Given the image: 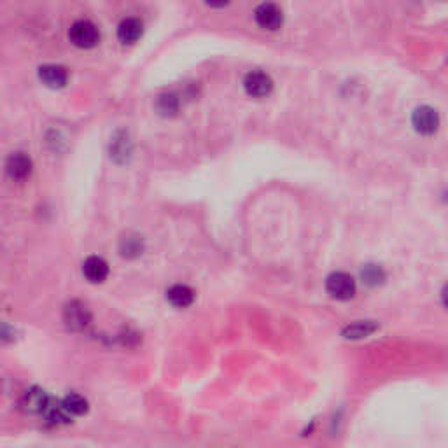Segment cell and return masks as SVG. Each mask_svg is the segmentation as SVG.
I'll use <instances>...</instances> for the list:
<instances>
[{
    "instance_id": "obj_1",
    "label": "cell",
    "mask_w": 448,
    "mask_h": 448,
    "mask_svg": "<svg viewBox=\"0 0 448 448\" xmlns=\"http://www.w3.org/2000/svg\"><path fill=\"white\" fill-rule=\"evenodd\" d=\"M68 39L75 47L91 49L100 42V30L97 25L90 20H79L68 30Z\"/></svg>"
},
{
    "instance_id": "obj_2",
    "label": "cell",
    "mask_w": 448,
    "mask_h": 448,
    "mask_svg": "<svg viewBox=\"0 0 448 448\" xmlns=\"http://www.w3.org/2000/svg\"><path fill=\"white\" fill-rule=\"evenodd\" d=\"M326 291L337 300H351L356 294V280L349 273H331L326 280Z\"/></svg>"
},
{
    "instance_id": "obj_3",
    "label": "cell",
    "mask_w": 448,
    "mask_h": 448,
    "mask_svg": "<svg viewBox=\"0 0 448 448\" xmlns=\"http://www.w3.org/2000/svg\"><path fill=\"white\" fill-rule=\"evenodd\" d=\"M63 320L71 329L81 331L88 327V324L91 322V312L83 301L72 300L65 305Z\"/></svg>"
},
{
    "instance_id": "obj_4",
    "label": "cell",
    "mask_w": 448,
    "mask_h": 448,
    "mask_svg": "<svg viewBox=\"0 0 448 448\" xmlns=\"http://www.w3.org/2000/svg\"><path fill=\"white\" fill-rule=\"evenodd\" d=\"M411 125L420 135H432L440 126L438 112L429 105L417 107L411 114Z\"/></svg>"
},
{
    "instance_id": "obj_5",
    "label": "cell",
    "mask_w": 448,
    "mask_h": 448,
    "mask_svg": "<svg viewBox=\"0 0 448 448\" xmlns=\"http://www.w3.org/2000/svg\"><path fill=\"white\" fill-rule=\"evenodd\" d=\"M32 169H34V165H32L30 156H27L25 152H14V155L9 156L6 163L7 177L14 182H23L25 179H28Z\"/></svg>"
},
{
    "instance_id": "obj_6",
    "label": "cell",
    "mask_w": 448,
    "mask_h": 448,
    "mask_svg": "<svg viewBox=\"0 0 448 448\" xmlns=\"http://www.w3.org/2000/svg\"><path fill=\"white\" fill-rule=\"evenodd\" d=\"M243 88H246L249 97L265 98L272 93L273 81L268 74H265V72L253 71L246 75V79H243Z\"/></svg>"
},
{
    "instance_id": "obj_7",
    "label": "cell",
    "mask_w": 448,
    "mask_h": 448,
    "mask_svg": "<svg viewBox=\"0 0 448 448\" xmlns=\"http://www.w3.org/2000/svg\"><path fill=\"white\" fill-rule=\"evenodd\" d=\"M254 18L256 23L265 30H277L282 27L284 14L277 4H261L256 11H254Z\"/></svg>"
},
{
    "instance_id": "obj_8",
    "label": "cell",
    "mask_w": 448,
    "mask_h": 448,
    "mask_svg": "<svg viewBox=\"0 0 448 448\" xmlns=\"http://www.w3.org/2000/svg\"><path fill=\"white\" fill-rule=\"evenodd\" d=\"M39 79L47 86V88L60 90L63 86H67L68 83V72L67 68L61 67V65H42L39 68Z\"/></svg>"
},
{
    "instance_id": "obj_9",
    "label": "cell",
    "mask_w": 448,
    "mask_h": 448,
    "mask_svg": "<svg viewBox=\"0 0 448 448\" xmlns=\"http://www.w3.org/2000/svg\"><path fill=\"white\" fill-rule=\"evenodd\" d=\"M83 275L91 284H102L109 277V265L104 258L90 256L83 263Z\"/></svg>"
},
{
    "instance_id": "obj_10",
    "label": "cell",
    "mask_w": 448,
    "mask_h": 448,
    "mask_svg": "<svg viewBox=\"0 0 448 448\" xmlns=\"http://www.w3.org/2000/svg\"><path fill=\"white\" fill-rule=\"evenodd\" d=\"M49 401V396L46 394V391L39 387H32L28 391H25L23 398H21V408H23L27 413H41L44 411L46 404Z\"/></svg>"
},
{
    "instance_id": "obj_11",
    "label": "cell",
    "mask_w": 448,
    "mask_h": 448,
    "mask_svg": "<svg viewBox=\"0 0 448 448\" xmlns=\"http://www.w3.org/2000/svg\"><path fill=\"white\" fill-rule=\"evenodd\" d=\"M144 34V25L138 18H126L118 27V39L123 44H135Z\"/></svg>"
},
{
    "instance_id": "obj_12",
    "label": "cell",
    "mask_w": 448,
    "mask_h": 448,
    "mask_svg": "<svg viewBox=\"0 0 448 448\" xmlns=\"http://www.w3.org/2000/svg\"><path fill=\"white\" fill-rule=\"evenodd\" d=\"M167 300L177 308H188L195 301V291L184 284H176L167 291Z\"/></svg>"
},
{
    "instance_id": "obj_13",
    "label": "cell",
    "mask_w": 448,
    "mask_h": 448,
    "mask_svg": "<svg viewBox=\"0 0 448 448\" xmlns=\"http://www.w3.org/2000/svg\"><path fill=\"white\" fill-rule=\"evenodd\" d=\"M42 415H44L46 422L51 425H63V424H68L71 422V415H68V411L65 410V406L61 404V401H54V399L49 398V401H47L44 411H42Z\"/></svg>"
},
{
    "instance_id": "obj_14",
    "label": "cell",
    "mask_w": 448,
    "mask_h": 448,
    "mask_svg": "<svg viewBox=\"0 0 448 448\" xmlns=\"http://www.w3.org/2000/svg\"><path fill=\"white\" fill-rule=\"evenodd\" d=\"M378 329V324L375 320H358V322L351 324L344 329V337L347 340H361L370 334H373Z\"/></svg>"
},
{
    "instance_id": "obj_15",
    "label": "cell",
    "mask_w": 448,
    "mask_h": 448,
    "mask_svg": "<svg viewBox=\"0 0 448 448\" xmlns=\"http://www.w3.org/2000/svg\"><path fill=\"white\" fill-rule=\"evenodd\" d=\"M61 404H63L65 410L68 411L71 417H81V415L88 413L90 410L88 399H86L85 396L78 394V392H71V394L65 396V398L61 399Z\"/></svg>"
},
{
    "instance_id": "obj_16",
    "label": "cell",
    "mask_w": 448,
    "mask_h": 448,
    "mask_svg": "<svg viewBox=\"0 0 448 448\" xmlns=\"http://www.w3.org/2000/svg\"><path fill=\"white\" fill-rule=\"evenodd\" d=\"M130 155V140L126 133L119 132L111 142V156L116 162H125L126 156Z\"/></svg>"
},
{
    "instance_id": "obj_17",
    "label": "cell",
    "mask_w": 448,
    "mask_h": 448,
    "mask_svg": "<svg viewBox=\"0 0 448 448\" xmlns=\"http://www.w3.org/2000/svg\"><path fill=\"white\" fill-rule=\"evenodd\" d=\"M156 109L162 116H174L179 111V98L174 93L159 95L158 100H156Z\"/></svg>"
},
{
    "instance_id": "obj_18",
    "label": "cell",
    "mask_w": 448,
    "mask_h": 448,
    "mask_svg": "<svg viewBox=\"0 0 448 448\" xmlns=\"http://www.w3.org/2000/svg\"><path fill=\"white\" fill-rule=\"evenodd\" d=\"M119 250L125 258H137L142 254V240L135 235H128L121 238L119 243Z\"/></svg>"
},
{
    "instance_id": "obj_19",
    "label": "cell",
    "mask_w": 448,
    "mask_h": 448,
    "mask_svg": "<svg viewBox=\"0 0 448 448\" xmlns=\"http://www.w3.org/2000/svg\"><path fill=\"white\" fill-rule=\"evenodd\" d=\"M361 277H363V282L368 286H378L385 280V272L378 265H368L361 272Z\"/></svg>"
},
{
    "instance_id": "obj_20",
    "label": "cell",
    "mask_w": 448,
    "mask_h": 448,
    "mask_svg": "<svg viewBox=\"0 0 448 448\" xmlns=\"http://www.w3.org/2000/svg\"><path fill=\"white\" fill-rule=\"evenodd\" d=\"M14 338H16V331L7 322L0 320V344H9V341H14Z\"/></svg>"
}]
</instances>
